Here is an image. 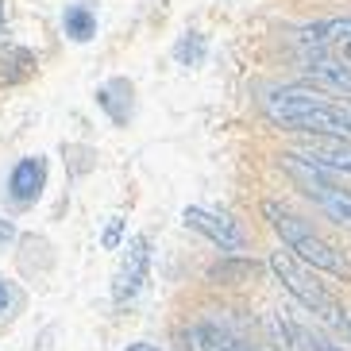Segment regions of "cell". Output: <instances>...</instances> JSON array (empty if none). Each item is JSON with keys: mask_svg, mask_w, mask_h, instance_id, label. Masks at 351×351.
Listing matches in <instances>:
<instances>
[{"mask_svg": "<svg viewBox=\"0 0 351 351\" xmlns=\"http://www.w3.org/2000/svg\"><path fill=\"white\" fill-rule=\"evenodd\" d=\"M305 73H309L313 89H328V93L351 97V66L336 62V58H309Z\"/></svg>", "mask_w": 351, "mask_h": 351, "instance_id": "obj_11", "label": "cell"}, {"mask_svg": "<svg viewBox=\"0 0 351 351\" xmlns=\"http://www.w3.org/2000/svg\"><path fill=\"white\" fill-rule=\"evenodd\" d=\"M8 32V23H4V0H0V35Z\"/></svg>", "mask_w": 351, "mask_h": 351, "instance_id": "obj_23", "label": "cell"}, {"mask_svg": "<svg viewBox=\"0 0 351 351\" xmlns=\"http://www.w3.org/2000/svg\"><path fill=\"white\" fill-rule=\"evenodd\" d=\"M348 340H351V320H348Z\"/></svg>", "mask_w": 351, "mask_h": 351, "instance_id": "obj_26", "label": "cell"}, {"mask_svg": "<svg viewBox=\"0 0 351 351\" xmlns=\"http://www.w3.org/2000/svg\"><path fill=\"white\" fill-rule=\"evenodd\" d=\"M12 239H16V224H12L8 217H0V247H4V243H12Z\"/></svg>", "mask_w": 351, "mask_h": 351, "instance_id": "obj_21", "label": "cell"}, {"mask_svg": "<svg viewBox=\"0 0 351 351\" xmlns=\"http://www.w3.org/2000/svg\"><path fill=\"white\" fill-rule=\"evenodd\" d=\"M124 351H158V343H147V340H139V343H128Z\"/></svg>", "mask_w": 351, "mask_h": 351, "instance_id": "obj_22", "label": "cell"}, {"mask_svg": "<svg viewBox=\"0 0 351 351\" xmlns=\"http://www.w3.org/2000/svg\"><path fill=\"white\" fill-rule=\"evenodd\" d=\"M12 305H16V289H12L8 282L0 278V317H4V313H8Z\"/></svg>", "mask_w": 351, "mask_h": 351, "instance_id": "obj_19", "label": "cell"}, {"mask_svg": "<svg viewBox=\"0 0 351 351\" xmlns=\"http://www.w3.org/2000/svg\"><path fill=\"white\" fill-rule=\"evenodd\" d=\"M205 54H208V39L201 32H193V27H189V32L174 43V62L186 66V70L201 66V62H205Z\"/></svg>", "mask_w": 351, "mask_h": 351, "instance_id": "obj_14", "label": "cell"}, {"mask_svg": "<svg viewBox=\"0 0 351 351\" xmlns=\"http://www.w3.org/2000/svg\"><path fill=\"white\" fill-rule=\"evenodd\" d=\"M124 228H128V220L116 213V217H108V224H104V232H101V247L104 251H120L124 247Z\"/></svg>", "mask_w": 351, "mask_h": 351, "instance_id": "obj_17", "label": "cell"}, {"mask_svg": "<svg viewBox=\"0 0 351 351\" xmlns=\"http://www.w3.org/2000/svg\"><path fill=\"white\" fill-rule=\"evenodd\" d=\"M43 189H47V158L43 155H27L20 158V162L12 166V174H8V197H12V205H35L43 197Z\"/></svg>", "mask_w": 351, "mask_h": 351, "instance_id": "obj_7", "label": "cell"}, {"mask_svg": "<svg viewBox=\"0 0 351 351\" xmlns=\"http://www.w3.org/2000/svg\"><path fill=\"white\" fill-rule=\"evenodd\" d=\"M62 32H66V39H73V43H89L97 35V12L89 8V4H66Z\"/></svg>", "mask_w": 351, "mask_h": 351, "instance_id": "obj_13", "label": "cell"}, {"mask_svg": "<svg viewBox=\"0 0 351 351\" xmlns=\"http://www.w3.org/2000/svg\"><path fill=\"white\" fill-rule=\"evenodd\" d=\"M301 39L305 43H332V39H351V16H343V20H320V23H309L305 32H301Z\"/></svg>", "mask_w": 351, "mask_h": 351, "instance_id": "obj_15", "label": "cell"}, {"mask_svg": "<svg viewBox=\"0 0 351 351\" xmlns=\"http://www.w3.org/2000/svg\"><path fill=\"white\" fill-rule=\"evenodd\" d=\"M62 155L70 158V170H73L77 178H82V174H89V170L97 166V151H93V147H82V143H62Z\"/></svg>", "mask_w": 351, "mask_h": 351, "instance_id": "obj_16", "label": "cell"}, {"mask_svg": "<svg viewBox=\"0 0 351 351\" xmlns=\"http://www.w3.org/2000/svg\"><path fill=\"white\" fill-rule=\"evenodd\" d=\"M255 274H258V263L243 255H228L217 267H208V282H217V286H239V282H251Z\"/></svg>", "mask_w": 351, "mask_h": 351, "instance_id": "obj_12", "label": "cell"}, {"mask_svg": "<svg viewBox=\"0 0 351 351\" xmlns=\"http://www.w3.org/2000/svg\"><path fill=\"white\" fill-rule=\"evenodd\" d=\"M93 101L116 128L132 124V116H135V85H132V77H108L104 85H97Z\"/></svg>", "mask_w": 351, "mask_h": 351, "instance_id": "obj_8", "label": "cell"}, {"mask_svg": "<svg viewBox=\"0 0 351 351\" xmlns=\"http://www.w3.org/2000/svg\"><path fill=\"white\" fill-rule=\"evenodd\" d=\"M147 270H151V236H132L124 243V258L112 274V301L116 305H128L135 301V293L143 289Z\"/></svg>", "mask_w": 351, "mask_h": 351, "instance_id": "obj_5", "label": "cell"}, {"mask_svg": "<svg viewBox=\"0 0 351 351\" xmlns=\"http://www.w3.org/2000/svg\"><path fill=\"white\" fill-rule=\"evenodd\" d=\"M305 343H309V351H343L340 343L324 340V336H305Z\"/></svg>", "mask_w": 351, "mask_h": 351, "instance_id": "obj_20", "label": "cell"}, {"mask_svg": "<svg viewBox=\"0 0 351 351\" xmlns=\"http://www.w3.org/2000/svg\"><path fill=\"white\" fill-rule=\"evenodd\" d=\"M263 112L270 124L301 132L313 139H351V101H328L309 85H282L263 97Z\"/></svg>", "mask_w": 351, "mask_h": 351, "instance_id": "obj_1", "label": "cell"}, {"mask_svg": "<svg viewBox=\"0 0 351 351\" xmlns=\"http://www.w3.org/2000/svg\"><path fill=\"white\" fill-rule=\"evenodd\" d=\"M343 58H348V62H351V39L343 43Z\"/></svg>", "mask_w": 351, "mask_h": 351, "instance_id": "obj_24", "label": "cell"}, {"mask_svg": "<svg viewBox=\"0 0 351 351\" xmlns=\"http://www.w3.org/2000/svg\"><path fill=\"white\" fill-rule=\"evenodd\" d=\"M182 348L186 351H239L243 343L236 340V332H228L217 320H197L189 328H182Z\"/></svg>", "mask_w": 351, "mask_h": 351, "instance_id": "obj_9", "label": "cell"}, {"mask_svg": "<svg viewBox=\"0 0 351 351\" xmlns=\"http://www.w3.org/2000/svg\"><path fill=\"white\" fill-rule=\"evenodd\" d=\"M239 351H263V348H247V343H243V348H239Z\"/></svg>", "mask_w": 351, "mask_h": 351, "instance_id": "obj_25", "label": "cell"}, {"mask_svg": "<svg viewBox=\"0 0 351 351\" xmlns=\"http://www.w3.org/2000/svg\"><path fill=\"white\" fill-rule=\"evenodd\" d=\"M263 217H267L270 228L278 232V239L286 243V251H293L305 267L351 282V263L343 258V251H336L320 232H313L309 220H301L298 213H289L286 205H278V201H263Z\"/></svg>", "mask_w": 351, "mask_h": 351, "instance_id": "obj_2", "label": "cell"}, {"mask_svg": "<svg viewBox=\"0 0 351 351\" xmlns=\"http://www.w3.org/2000/svg\"><path fill=\"white\" fill-rule=\"evenodd\" d=\"M54 336H58V324H47V328L39 332V340H35L32 351H54Z\"/></svg>", "mask_w": 351, "mask_h": 351, "instance_id": "obj_18", "label": "cell"}, {"mask_svg": "<svg viewBox=\"0 0 351 351\" xmlns=\"http://www.w3.org/2000/svg\"><path fill=\"white\" fill-rule=\"evenodd\" d=\"M270 270H274V278L282 282V286L293 293V298L305 305V309L313 313V317H320L324 324H332V328H343L348 332V320L351 317H343V309L336 305V298H332L328 289H320L317 282L305 274V270L293 263V255L289 251H270Z\"/></svg>", "mask_w": 351, "mask_h": 351, "instance_id": "obj_4", "label": "cell"}, {"mask_svg": "<svg viewBox=\"0 0 351 351\" xmlns=\"http://www.w3.org/2000/svg\"><path fill=\"white\" fill-rule=\"evenodd\" d=\"M182 220H186V228H193V232H201L205 239H213V243H217L220 251H228V255H239V251L247 247V232H243L232 217H224V213H213V208H201V205H186Z\"/></svg>", "mask_w": 351, "mask_h": 351, "instance_id": "obj_6", "label": "cell"}, {"mask_svg": "<svg viewBox=\"0 0 351 351\" xmlns=\"http://www.w3.org/2000/svg\"><path fill=\"white\" fill-rule=\"evenodd\" d=\"M293 155L328 170V174H351V139H313L309 147H301Z\"/></svg>", "mask_w": 351, "mask_h": 351, "instance_id": "obj_10", "label": "cell"}, {"mask_svg": "<svg viewBox=\"0 0 351 351\" xmlns=\"http://www.w3.org/2000/svg\"><path fill=\"white\" fill-rule=\"evenodd\" d=\"M282 170L293 178V186L309 197V201L332 220V224H340V228H348V232H351V189L336 186V182L328 178V170H320V166L298 158L293 151L282 155Z\"/></svg>", "mask_w": 351, "mask_h": 351, "instance_id": "obj_3", "label": "cell"}]
</instances>
